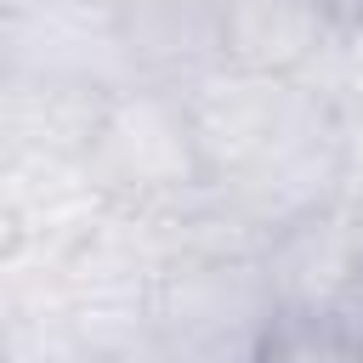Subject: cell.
Returning <instances> with one entry per match:
<instances>
[{
    "label": "cell",
    "instance_id": "1",
    "mask_svg": "<svg viewBox=\"0 0 363 363\" xmlns=\"http://www.w3.org/2000/svg\"><path fill=\"white\" fill-rule=\"evenodd\" d=\"M85 170H91L96 193L119 210L176 204V199L210 187L176 91L147 85V79L102 96L91 142H85Z\"/></svg>",
    "mask_w": 363,
    "mask_h": 363
},
{
    "label": "cell",
    "instance_id": "2",
    "mask_svg": "<svg viewBox=\"0 0 363 363\" xmlns=\"http://www.w3.org/2000/svg\"><path fill=\"white\" fill-rule=\"evenodd\" d=\"M221 62L278 79H306L335 45L340 23L312 0H216Z\"/></svg>",
    "mask_w": 363,
    "mask_h": 363
},
{
    "label": "cell",
    "instance_id": "3",
    "mask_svg": "<svg viewBox=\"0 0 363 363\" xmlns=\"http://www.w3.org/2000/svg\"><path fill=\"white\" fill-rule=\"evenodd\" d=\"M108 11L136 79L182 85L204 68H221L216 0H108Z\"/></svg>",
    "mask_w": 363,
    "mask_h": 363
},
{
    "label": "cell",
    "instance_id": "4",
    "mask_svg": "<svg viewBox=\"0 0 363 363\" xmlns=\"http://www.w3.org/2000/svg\"><path fill=\"white\" fill-rule=\"evenodd\" d=\"M250 363H363V335L346 312L272 306Z\"/></svg>",
    "mask_w": 363,
    "mask_h": 363
},
{
    "label": "cell",
    "instance_id": "5",
    "mask_svg": "<svg viewBox=\"0 0 363 363\" xmlns=\"http://www.w3.org/2000/svg\"><path fill=\"white\" fill-rule=\"evenodd\" d=\"M312 6H323L340 28H363V0H312Z\"/></svg>",
    "mask_w": 363,
    "mask_h": 363
},
{
    "label": "cell",
    "instance_id": "6",
    "mask_svg": "<svg viewBox=\"0 0 363 363\" xmlns=\"http://www.w3.org/2000/svg\"><path fill=\"white\" fill-rule=\"evenodd\" d=\"M153 363H159V357H153Z\"/></svg>",
    "mask_w": 363,
    "mask_h": 363
}]
</instances>
